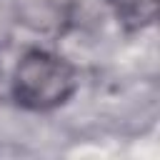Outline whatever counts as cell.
Returning a JSON list of instances; mask_svg holds the SVG:
<instances>
[{
	"label": "cell",
	"mask_w": 160,
	"mask_h": 160,
	"mask_svg": "<svg viewBox=\"0 0 160 160\" xmlns=\"http://www.w3.org/2000/svg\"><path fill=\"white\" fill-rule=\"evenodd\" d=\"M75 90V68L55 52L28 50L12 72V92L30 110H52Z\"/></svg>",
	"instance_id": "6da1fadb"
},
{
	"label": "cell",
	"mask_w": 160,
	"mask_h": 160,
	"mask_svg": "<svg viewBox=\"0 0 160 160\" xmlns=\"http://www.w3.org/2000/svg\"><path fill=\"white\" fill-rule=\"evenodd\" d=\"M108 5L128 30H140L158 15V0H108Z\"/></svg>",
	"instance_id": "7a4b0ae2"
}]
</instances>
